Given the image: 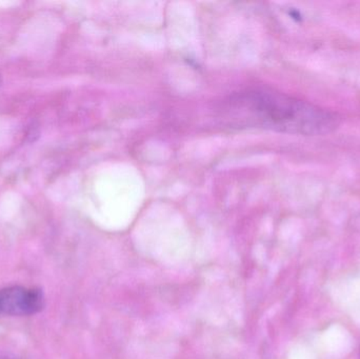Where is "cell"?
Listing matches in <instances>:
<instances>
[{
  "mask_svg": "<svg viewBox=\"0 0 360 359\" xmlns=\"http://www.w3.org/2000/svg\"><path fill=\"white\" fill-rule=\"evenodd\" d=\"M226 112L237 126L304 136L330 134L340 124L336 114L271 89L235 95L228 101Z\"/></svg>",
  "mask_w": 360,
  "mask_h": 359,
  "instance_id": "1",
  "label": "cell"
},
{
  "mask_svg": "<svg viewBox=\"0 0 360 359\" xmlns=\"http://www.w3.org/2000/svg\"><path fill=\"white\" fill-rule=\"evenodd\" d=\"M46 296L40 289L12 286L0 289V315L32 316L44 310Z\"/></svg>",
  "mask_w": 360,
  "mask_h": 359,
  "instance_id": "2",
  "label": "cell"
},
{
  "mask_svg": "<svg viewBox=\"0 0 360 359\" xmlns=\"http://www.w3.org/2000/svg\"><path fill=\"white\" fill-rule=\"evenodd\" d=\"M0 359H8V358H0Z\"/></svg>",
  "mask_w": 360,
  "mask_h": 359,
  "instance_id": "3",
  "label": "cell"
}]
</instances>
